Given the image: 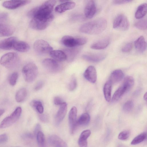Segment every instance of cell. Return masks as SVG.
Instances as JSON below:
<instances>
[{
    "label": "cell",
    "instance_id": "1",
    "mask_svg": "<svg viewBox=\"0 0 147 147\" xmlns=\"http://www.w3.org/2000/svg\"><path fill=\"white\" fill-rule=\"evenodd\" d=\"M107 20L100 18L82 24L79 30L82 33L89 34H97L103 32L106 28Z\"/></svg>",
    "mask_w": 147,
    "mask_h": 147
},
{
    "label": "cell",
    "instance_id": "2",
    "mask_svg": "<svg viewBox=\"0 0 147 147\" xmlns=\"http://www.w3.org/2000/svg\"><path fill=\"white\" fill-rule=\"evenodd\" d=\"M56 3L55 0H48L40 6L35 7L29 11L28 16L32 18L36 15L49 16L52 14L54 7Z\"/></svg>",
    "mask_w": 147,
    "mask_h": 147
},
{
    "label": "cell",
    "instance_id": "3",
    "mask_svg": "<svg viewBox=\"0 0 147 147\" xmlns=\"http://www.w3.org/2000/svg\"><path fill=\"white\" fill-rule=\"evenodd\" d=\"M29 24L30 27L36 30H42L46 28L54 19L52 15L47 17L35 16L32 18Z\"/></svg>",
    "mask_w": 147,
    "mask_h": 147
},
{
    "label": "cell",
    "instance_id": "4",
    "mask_svg": "<svg viewBox=\"0 0 147 147\" xmlns=\"http://www.w3.org/2000/svg\"><path fill=\"white\" fill-rule=\"evenodd\" d=\"M38 73L37 67L33 63H29L23 68L22 73L25 80L28 82H31L36 78Z\"/></svg>",
    "mask_w": 147,
    "mask_h": 147
},
{
    "label": "cell",
    "instance_id": "5",
    "mask_svg": "<svg viewBox=\"0 0 147 147\" xmlns=\"http://www.w3.org/2000/svg\"><path fill=\"white\" fill-rule=\"evenodd\" d=\"M61 41L64 46L68 48H73L84 45L87 42V39L84 37H74L66 35L62 38Z\"/></svg>",
    "mask_w": 147,
    "mask_h": 147
},
{
    "label": "cell",
    "instance_id": "6",
    "mask_svg": "<svg viewBox=\"0 0 147 147\" xmlns=\"http://www.w3.org/2000/svg\"><path fill=\"white\" fill-rule=\"evenodd\" d=\"M19 58L18 54L13 52H10L3 55L1 57L0 63L9 68H12L18 64Z\"/></svg>",
    "mask_w": 147,
    "mask_h": 147
},
{
    "label": "cell",
    "instance_id": "7",
    "mask_svg": "<svg viewBox=\"0 0 147 147\" xmlns=\"http://www.w3.org/2000/svg\"><path fill=\"white\" fill-rule=\"evenodd\" d=\"M22 112L21 107H17L9 116L2 120L0 124V128H5L13 125L18 119Z\"/></svg>",
    "mask_w": 147,
    "mask_h": 147
},
{
    "label": "cell",
    "instance_id": "8",
    "mask_svg": "<svg viewBox=\"0 0 147 147\" xmlns=\"http://www.w3.org/2000/svg\"><path fill=\"white\" fill-rule=\"evenodd\" d=\"M33 47L35 52L41 55L49 53L53 49L47 41L42 39H38L35 41Z\"/></svg>",
    "mask_w": 147,
    "mask_h": 147
},
{
    "label": "cell",
    "instance_id": "9",
    "mask_svg": "<svg viewBox=\"0 0 147 147\" xmlns=\"http://www.w3.org/2000/svg\"><path fill=\"white\" fill-rule=\"evenodd\" d=\"M129 24L128 20L124 15L120 14L115 18L113 24V28L122 31L127 30Z\"/></svg>",
    "mask_w": 147,
    "mask_h": 147
},
{
    "label": "cell",
    "instance_id": "10",
    "mask_svg": "<svg viewBox=\"0 0 147 147\" xmlns=\"http://www.w3.org/2000/svg\"><path fill=\"white\" fill-rule=\"evenodd\" d=\"M42 64L47 70L51 72H57L60 69L59 64L53 59H46L43 61Z\"/></svg>",
    "mask_w": 147,
    "mask_h": 147
},
{
    "label": "cell",
    "instance_id": "11",
    "mask_svg": "<svg viewBox=\"0 0 147 147\" xmlns=\"http://www.w3.org/2000/svg\"><path fill=\"white\" fill-rule=\"evenodd\" d=\"M77 114V108L75 107H73L69 112L68 116L70 130L71 134L74 133L78 126Z\"/></svg>",
    "mask_w": 147,
    "mask_h": 147
},
{
    "label": "cell",
    "instance_id": "12",
    "mask_svg": "<svg viewBox=\"0 0 147 147\" xmlns=\"http://www.w3.org/2000/svg\"><path fill=\"white\" fill-rule=\"evenodd\" d=\"M30 0H10L4 1L2 3L4 7L10 9H15L30 3Z\"/></svg>",
    "mask_w": 147,
    "mask_h": 147
},
{
    "label": "cell",
    "instance_id": "13",
    "mask_svg": "<svg viewBox=\"0 0 147 147\" xmlns=\"http://www.w3.org/2000/svg\"><path fill=\"white\" fill-rule=\"evenodd\" d=\"M96 12L95 3L93 0L88 1L85 5L84 13L85 17L88 18L93 17Z\"/></svg>",
    "mask_w": 147,
    "mask_h": 147
},
{
    "label": "cell",
    "instance_id": "14",
    "mask_svg": "<svg viewBox=\"0 0 147 147\" xmlns=\"http://www.w3.org/2000/svg\"><path fill=\"white\" fill-rule=\"evenodd\" d=\"M106 57L105 54L102 53L86 54L82 56L85 60L92 62H100L105 59Z\"/></svg>",
    "mask_w": 147,
    "mask_h": 147
},
{
    "label": "cell",
    "instance_id": "15",
    "mask_svg": "<svg viewBox=\"0 0 147 147\" xmlns=\"http://www.w3.org/2000/svg\"><path fill=\"white\" fill-rule=\"evenodd\" d=\"M84 76L89 82L94 83L97 79V73L95 67L92 65L89 66L84 71Z\"/></svg>",
    "mask_w": 147,
    "mask_h": 147
},
{
    "label": "cell",
    "instance_id": "16",
    "mask_svg": "<svg viewBox=\"0 0 147 147\" xmlns=\"http://www.w3.org/2000/svg\"><path fill=\"white\" fill-rule=\"evenodd\" d=\"M60 106L55 117V121L56 125L59 124L63 120L67 112V105L65 102H64Z\"/></svg>",
    "mask_w": 147,
    "mask_h": 147
},
{
    "label": "cell",
    "instance_id": "17",
    "mask_svg": "<svg viewBox=\"0 0 147 147\" xmlns=\"http://www.w3.org/2000/svg\"><path fill=\"white\" fill-rule=\"evenodd\" d=\"M48 142L52 147H67L66 143L56 135H52L48 139Z\"/></svg>",
    "mask_w": 147,
    "mask_h": 147
},
{
    "label": "cell",
    "instance_id": "18",
    "mask_svg": "<svg viewBox=\"0 0 147 147\" xmlns=\"http://www.w3.org/2000/svg\"><path fill=\"white\" fill-rule=\"evenodd\" d=\"M17 41L16 38L11 37L0 41V49L9 50L13 48L14 45Z\"/></svg>",
    "mask_w": 147,
    "mask_h": 147
},
{
    "label": "cell",
    "instance_id": "19",
    "mask_svg": "<svg viewBox=\"0 0 147 147\" xmlns=\"http://www.w3.org/2000/svg\"><path fill=\"white\" fill-rule=\"evenodd\" d=\"M76 5L75 3L74 2L67 1L57 5L55 8V10L56 12L61 13L73 9Z\"/></svg>",
    "mask_w": 147,
    "mask_h": 147
},
{
    "label": "cell",
    "instance_id": "20",
    "mask_svg": "<svg viewBox=\"0 0 147 147\" xmlns=\"http://www.w3.org/2000/svg\"><path fill=\"white\" fill-rule=\"evenodd\" d=\"M15 30L12 26L0 23V36H9L14 33Z\"/></svg>",
    "mask_w": 147,
    "mask_h": 147
},
{
    "label": "cell",
    "instance_id": "21",
    "mask_svg": "<svg viewBox=\"0 0 147 147\" xmlns=\"http://www.w3.org/2000/svg\"><path fill=\"white\" fill-rule=\"evenodd\" d=\"M110 43V39L106 38L95 42L90 46L91 49L95 50H101L106 48Z\"/></svg>",
    "mask_w": 147,
    "mask_h": 147
},
{
    "label": "cell",
    "instance_id": "22",
    "mask_svg": "<svg viewBox=\"0 0 147 147\" xmlns=\"http://www.w3.org/2000/svg\"><path fill=\"white\" fill-rule=\"evenodd\" d=\"M49 54L51 57L56 61H62L67 59L66 54L61 50H52L50 53Z\"/></svg>",
    "mask_w": 147,
    "mask_h": 147
},
{
    "label": "cell",
    "instance_id": "23",
    "mask_svg": "<svg viewBox=\"0 0 147 147\" xmlns=\"http://www.w3.org/2000/svg\"><path fill=\"white\" fill-rule=\"evenodd\" d=\"M134 46L136 49L139 52H143L146 48V43L143 36H141L134 42Z\"/></svg>",
    "mask_w": 147,
    "mask_h": 147
},
{
    "label": "cell",
    "instance_id": "24",
    "mask_svg": "<svg viewBox=\"0 0 147 147\" xmlns=\"http://www.w3.org/2000/svg\"><path fill=\"white\" fill-rule=\"evenodd\" d=\"M13 49L18 51L25 52L29 50L30 47L25 42L17 40L14 43Z\"/></svg>",
    "mask_w": 147,
    "mask_h": 147
},
{
    "label": "cell",
    "instance_id": "25",
    "mask_svg": "<svg viewBox=\"0 0 147 147\" xmlns=\"http://www.w3.org/2000/svg\"><path fill=\"white\" fill-rule=\"evenodd\" d=\"M123 76V73L121 70L116 69L112 73L109 80L112 84L116 83L120 81Z\"/></svg>",
    "mask_w": 147,
    "mask_h": 147
},
{
    "label": "cell",
    "instance_id": "26",
    "mask_svg": "<svg viewBox=\"0 0 147 147\" xmlns=\"http://www.w3.org/2000/svg\"><path fill=\"white\" fill-rule=\"evenodd\" d=\"M112 83L109 80L105 84L103 87V93L106 100L109 102L111 99Z\"/></svg>",
    "mask_w": 147,
    "mask_h": 147
},
{
    "label": "cell",
    "instance_id": "27",
    "mask_svg": "<svg viewBox=\"0 0 147 147\" xmlns=\"http://www.w3.org/2000/svg\"><path fill=\"white\" fill-rule=\"evenodd\" d=\"M147 4L144 3L140 5L138 7L135 13V17L137 19L142 18L146 14Z\"/></svg>",
    "mask_w": 147,
    "mask_h": 147
},
{
    "label": "cell",
    "instance_id": "28",
    "mask_svg": "<svg viewBox=\"0 0 147 147\" xmlns=\"http://www.w3.org/2000/svg\"><path fill=\"white\" fill-rule=\"evenodd\" d=\"M27 94L26 89L23 88L19 90L16 93L15 96L16 100L18 102L23 101L26 98Z\"/></svg>",
    "mask_w": 147,
    "mask_h": 147
},
{
    "label": "cell",
    "instance_id": "29",
    "mask_svg": "<svg viewBox=\"0 0 147 147\" xmlns=\"http://www.w3.org/2000/svg\"><path fill=\"white\" fill-rule=\"evenodd\" d=\"M90 117L87 113H85L82 114L77 120L78 125H85L89 122Z\"/></svg>",
    "mask_w": 147,
    "mask_h": 147
},
{
    "label": "cell",
    "instance_id": "30",
    "mask_svg": "<svg viewBox=\"0 0 147 147\" xmlns=\"http://www.w3.org/2000/svg\"><path fill=\"white\" fill-rule=\"evenodd\" d=\"M134 82V79L132 77L127 76L125 78L122 86L125 88L127 92L132 87Z\"/></svg>",
    "mask_w": 147,
    "mask_h": 147
},
{
    "label": "cell",
    "instance_id": "31",
    "mask_svg": "<svg viewBox=\"0 0 147 147\" xmlns=\"http://www.w3.org/2000/svg\"><path fill=\"white\" fill-rule=\"evenodd\" d=\"M126 92V89L123 86H120L114 93L112 98V101L113 102L117 101Z\"/></svg>",
    "mask_w": 147,
    "mask_h": 147
},
{
    "label": "cell",
    "instance_id": "32",
    "mask_svg": "<svg viewBox=\"0 0 147 147\" xmlns=\"http://www.w3.org/2000/svg\"><path fill=\"white\" fill-rule=\"evenodd\" d=\"M31 106L39 114L43 113L44 108L41 102L38 100L32 101L30 104Z\"/></svg>",
    "mask_w": 147,
    "mask_h": 147
},
{
    "label": "cell",
    "instance_id": "33",
    "mask_svg": "<svg viewBox=\"0 0 147 147\" xmlns=\"http://www.w3.org/2000/svg\"><path fill=\"white\" fill-rule=\"evenodd\" d=\"M37 142L39 147H46L44 135L41 131H39L36 135Z\"/></svg>",
    "mask_w": 147,
    "mask_h": 147
},
{
    "label": "cell",
    "instance_id": "34",
    "mask_svg": "<svg viewBox=\"0 0 147 147\" xmlns=\"http://www.w3.org/2000/svg\"><path fill=\"white\" fill-rule=\"evenodd\" d=\"M147 134L146 132L142 133L135 137L132 141L131 144L135 145L142 142L146 138Z\"/></svg>",
    "mask_w": 147,
    "mask_h": 147
},
{
    "label": "cell",
    "instance_id": "35",
    "mask_svg": "<svg viewBox=\"0 0 147 147\" xmlns=\"http://www.w3.org/2000/svg\"><path fill=\"white\" fill-rule=\"evenodd\" d=\"M134 26L137 28L141 30H146L147 28V22L146 19H143L136 22Z\"/></svg>",
    "mask_w": 147,
    "mask_h": 147
},
{
    "label": "cell",
    "instance_id": "36",
    "mask_svg": "<svg viewBox=\"0 0 147 147\" xmlns=\"http://www.w3.org/2000/svg\"><path fill=\"white\" fill-rule=\"evenodd\" d=\"M77 86V82L76 77L74 75H72L69 83L68 88L70 91L74 90Z\"/></svg>",
    "mask_w": 147,
    "mask_h": 147
},
{
    "label": "cell",
    "instance_id": "37",
    "mask_svg": "<svg viewBox=\"0 0 147 147\" xmlns=\"http://www.w3.org/2000/svg\"><path fill=\"white\" fill-rule=\"evenodd\" d=\"M18 76V74L17 72H14L11 75L9 79V83L11 85L14 86L16 85Z\"/></svg>",
    "mask_w": 147,
    "mask_h": 147
},
{
    "label": "cell",
    "instance_id": "38",
    "mask_svg": "<svg viewBox=\"0 0 147 147\" xmlns=\"http://www.w3.org/2000/svg\"><path fill=\"white\" fill-rule=\"evenodd\" d=\"M134 107V103L132 100H129L127 101L123 105V109L126 112L131 111Z\"/></svg>",
    "mask_w": 147,
    "mask_h": 147
},
{
    "label": "cell",
    "instance_id": "39",
    "mask_svg": "<svg viewBox=\"0 0 147 147\" xmlns=\"http://www.w3.org/2000/svg\"><path fill=\"white\" fill-rule=\"evenodd\" d=\"M129 135V131L128 130H125L120 133L118 136V138L120 140H125L128 138Z\"/></svg>",
    "mask_w": 147,
    "mask_h": 147
},
{
    "label": "cell",
    "instance_id": "40",
    "mask_svg": "<svg viewBox=\"0 0 147 147\" xmlns=\"http://www.w3.org/2000/svg\"><path fill=\"white\" fill-rule=\"evenodd\" d=\"M133 47L132 43L129 42L126 44L122 48V51L124 53H128L130 52Z\"/></svg>",
    "mask_w": 147,
    "mask_h": 147
},
{
    "label": "cell",
    "instance_id": "41",
    "mask_svg": "<svg viewBox=\"0 0 147 147\" xmlns=\"http://www.w3.org/2000/svg\"><path fill=\"white\" fill-rule=\"evenodd\" d=\"M90 134L91 131L90 130L88 129L85 130L81 133L79 138L84 140H87Z\"/></svg>",
    "mask_w": 147,
    "mask_h": 147
},
{
    "label": "cell",
    "instance_id": "42",
    "mask_svg": "<svg viewBox=\"0 0 147 147\" xmlns=\"http://www.w3.org/2000/svg\"><path fill=\"white\" fill-rule=\"evenodd\" d=\"M44 82L42 80H40L36 84L34 87V90L35 91H38L40 90L44 85Z\"/></svg>",
    "mask_w": 147,
    "mask_h": 147
},
{
    "label": "cell",
    "instance_id": "43",
    "mask_svg": "<svg viewBox=\"0 0 147 147\" xmlns=\"http://www.w3.org/2000/svg\"><path fill=\"white\" fill-rule=\"evenodd\" d=\"M39 117L42 122H47L49 121V118L48 115L46 114H40Z\"/></svg>",
    "mask_w": 147,
    "mask_h": 147
},
{
    "label": "cell",
    "instance_id": "44",
    "mask_svg": "<svg viewBox=\"0 0 147 147\" xmlns=\"http://www.w3.org/2000/svg\"><path fill=\"white\" fill-rule=\"evenodd\" d=\"M78 143L80 147H87V140H84L79 138Z\"/></svg>",
    "mask_w": 147,
    "mask_h": 147
},
{
    "label": "cell",
    "instance_id": "45",
    "mask_svg": "<svg viewBox=\"0 0 147 147\" xmlns=\"http://www.w3.org/2000/svg\"><path fill=\"white\" fill-rule=\"evenodd\" d=\"M64 102L62 99L59 96H56L54 98V103L56 105H60Z\"/></svg>",
    "mask_w": 147,
    "mask_h": 147
},
{
    "label": "cell",
    "instance_id": "46",
    "mask_svg": "<svg viewBox=\"0 0 147 147\" xmlns=\"http://www.w3.org/2000/svg\"><path fill=\"white\" fill-rule=\"evenodd\" d=\"M8 139L7 135L4 134L0 135V144L6 142Z\"/></svg>",
    "mask_w": 147,
    "mask_h": 147
},
{
    "label": "cell",
    "instance_id": "47",
    "mask_svg": "<svg viewBox=\"0 0 147 147\" xmlns=\"http://www.w3.org/2000/svg\"><path fill=\"white\" fill-rule=\"evenodd\" d=\"M131 1L128 0H114L113 1V3L115 5H120L127 3Z\"/></svg>",
    "mask_w": 147,
    "mask_h": 147
},
{
    "label": "cell",
    "instance_id": "48",
    "mask_svg": "<svg viewBox=\"0 0 147 147\" xmlns=\"http://www.w3.org/2000/svg\"><path fill=\"white\" fill-rule=\"evenodd\" d=\"M41 127L40 125L39 124H37L35 128L34 129V134L36 135L37 133L40 131Z\"/></svg>",
    "mask_w": 147,
    "mask_h": 147
},
{
    "label": "cell",
    "instance_id": "49",
    "mask_svg": "<svg viewBox=\"0 0 147 147\" xmlns=\"http://www.w3.org/2000/svg\"><path fill=\"white\" fill-rule=\"evenodd\" d=\"M7 14L5 13H0V20H5L7 18Z\"/></svg>",
    "mask_w": 147,
    "mask_h": 147
},
{
    "label": "cell",
    "instance_id": "50",
    "mask_svg": "<svg viewBox=\"0 0 147 147\" xmlns=\"http://www.w3.org/2000/svg\"><path fill=\"white\" fill-rule=\"evenodd\" d=\"M24 136L25 137L28 138L30 139L33 138H34L33 135L31 134L30 133H27L25 134Z\"/></svg>",
    "mask_w": 147,
    "mask_h": 147
},
{
    "label": "cell",
    "instance_id": "51",
    "mask_svg": "<svg viewBox=\"0 0 147 147\" xmlns=\"http://www.w3.org/2000/svg\"><path fill=\"white\" fill-rule=\"evenodd\" d=\"M5 112V110L3 109H0V116Z\"/></svg>",
    "mask_w": 147,
    "mask_h": 147
},
{
    "label": "cell",
    "instance_id": "52",
    "mask_svg": "<svg viewBox=\"0 0 147 147\" xmlns=\"http://www.w3.org/2000/svg\"><path fill=\"white\" fill-rule=\"evenodd\" d=\"M147 92H146L144 94V96H143V98L144 100H145L146 101L147 100Z\"/></svg>",
    "mask_w": 147,
    "mask_h": 147
},
{
    "label": "cell",
    "instance_id": "53",
    "mask_svg": "<svg viewBox=\"0 0 147 147\" xmlns=\"http://www.w3.org/2000/svg\"><path fill=\"white\" fill-rule=\"evenodd\" d=\"M117 147H127L125 145H120L117 146Z\"/></svg>",
    "mask_w": 147,
    "mask_h": 147
}]
</instances>
